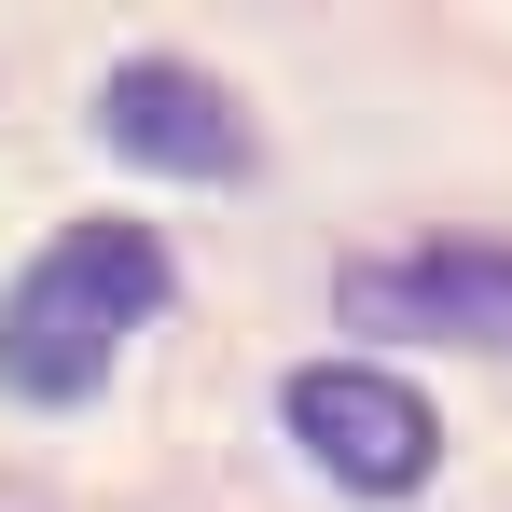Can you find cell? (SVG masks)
<instances>
[{"label":"cell","mask_w":512,"mask_h":512,"mask_svg":"<svg viewBox=\"0 0 512 512\" xmlns=\"http://www.w3.org/2000/svg\"><path fill=\"white\" fill-rule=\"evenodd\" d=\"M167 305V250L139 222H70L56 250L14 277V319H0V374L28 402H84L111 374V346Z\"/></svg>","instance_id":"cell-1"},{"label":"cell","mask_w":512,"mask_h":512,"mask_svg":"<svg viewBox=\"0 0 512 512\" xmlns=\"http://www.w3.org/2000/svg\"><path fill=\"white\" fill-rule=\"evenodd\" d=\"M291 443H305L333 485H360V499H416L429 457H443L429 402L402 388V374H374V360H319V374H291Z\"/></svg>","instance_id":"cell-2"},{"label":"cell","mask_w":512,"mask_h":512,"mask_svg":"<svg viewBox=\"0 0 512 512\" xmlns=\"http://www.w3.org/2000/svg\"><path fill=\"white\" fill-rule=\"evenodd\" d=\"M97 125H111L125 167H180V180H236V167H250L236 97L208 84V70H180V56H125L111 97H97Z\"/></svg>","instance_id":"cell-3"},{"label":"cell","mask_w":512,"mask_h":512,"mask_svg":"<svg viewBox=\"0 0 512 512\" xmlns=\"http://www.w3.org/2000/svg\"><path fill=\"white\" fill-rule=\"evenodd\" d=\"M360 333H443V346H512V250H416V263H346Z\"/></svg>","instance_id":"cell-4"}]
</instances>
